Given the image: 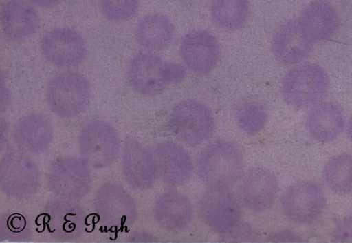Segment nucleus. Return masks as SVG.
<instances>
[{
    "mask_svg": "<svg viewBox=\"0 0 352 243\" xmlns=\"http://www.w3.org/2000/svg\"><path fill=\"white\" fill-rule=\"evenodd\" d=\"M90 87L87 78L76 72L60 74L50 83L47 100L58 114L70 116L82 111L87 105Z\"/></svg>",
    "mask_w": 352,
    "mask_h": 243,
    "instance_id": "4",
    "label": "nucleus"
},
{
    "mask_svg": "<svg viewBox=\"0 0 352 243\" xmlns=\"http://www.w3.org/2000/svg\"><path fill=\"white\" fill-rule=\"evenodd\" d=\"M156 218L160 224L171 231L184 230L192 218V204L182 193L170 191L162 195L155 208Z\"/></svg>",
    "mask_w": 352,
    "mask_h": 243,
    "instance_id": "15",
    "label": "nucleus"
},
{
    "mask_svg": "<svg viewBox=\"0 0 352 243\" xmlns=\"http://www.w3.org/2000/svg\"><path fill=\"white\" fill-rule=\"evenodd\" d=\"M312 41L298 20L283 25L274 34L272 52L276 59L284 65H294L309 55Z\"/></svg>",
    "mask_w": 352,
    "mask_h": 243,
    "instance_id": "11",
    "label": "nucleus"
},
{
    "mask_svg": "<svg viewBox=\"0 0 352 243\" xmlns=\"http://www.w3.org/2000/svg\"><path fill=\"white\" fill-rule=\"evenodd\" d=\"M329 77L317 64L307 63L292 69L283 79L282 94L291 106L302 108L320 101L329 89Z\"/></svg>",
    "mask_w": 352,
    "mask_h": 243,
    "instance_id": "2",
    "label": "nucleus"
},
{
    "mask_svg": "<svg viewBox=\"0 0 352 243\" xmlns=\"http://www.w3.org/2000/svg\"><path fill=\"white\" fill-rule=\"evenodd\" d=\"M180 54L189 69L203 74L216 65L220 56V47L217 39L209 32L194 30L182 39Z\"/></svg>",
    "mask_w": 352,
    "mask_h": 243,
    "instance_id": "8",
    "label": "nucleus"
},
{
    "mask_svg": "<svg viewBox=\"0 0 352 243\" xmlns=\"http://www.w3.org/2000/svg\"><path fill=\"white\" fill-rule=\"evenodd\" d=\"M236 120L244 131L256 134L265 126L267 115L261 105L254 103H246L236 109Z\"/></svg>",
    "mask_w": 352,
    "mask_h": 243,
    "instance_id": "20",
    "label": "nucleus"
},
{
    "mask_svg": "<svg viewBox=\"0 0 352 243\" xmlns=\"http://www.w3.org/2000/svg\"><path fill=\"white\" fill-rule=\"evenodd\" d=\"M312 43L331 39L339 27V17L334 8L323 0L309 3L298 19Z\"/></svg>",
    "mask_w": 352,
    "mask_h": 243,
    "instance_id": "12",
    "label": "nucleus"
},
{
    "mask_svg": "<svg viewBox=\"0 0 352 243\" xmlns=\"http://www.w3.org/2000/svg\"><path fill=\"white\" fill-rule=\"evenodd\" d=\"M243 167L241 150L227 141H218L208 146L197 162L198 174L210 188H228L241 178Z\"/></svg>",
    "mask_w": 352,
    "mask_h": 243,
    "instance_id": "1",
    "label": "nucleus"
},
{
    "mask_svg": "<svg viewBox=\"0 0 352 243\" xmlns=\"http://www.w3.org/2000/svg\"><path fill=\"white\" fill-rule=\"evenodd\" d=\"M336 237L340 241H352V217L346 218L338 226Z\"/></svg>",
    "mask_w": 352,
    "mask_h": 243,
    "instance_id": "23",
    "label": "nucleus"
},
{
    "mask_svg": "<svg viewBox=\"0 0 352 243\" xmlns=\"http://www.w3.org/2000/svg\"><path fill=\"white\" fill-rule=\"evenodd\" d=\"M347 134L350 140L352 142V116L349 119L347 125Z\"/></svg>",
    "mask_w": 352,
    "mask_h": 243,
    "instance_id": "25",
    "label": "nucleus"
},
{
    "mask_svg": "<svg viewBox=\"0 0 352 243\" xmlns=\"http://www.w3.org/2000/svg\"><path fill=\"white\" fill-rule=\"evenodd\" d=\"M41 50L47 60L60 67L80 65L87 54V45L81 35L65 27L46 33L41 41Z\"/></svg>",
    "mask_w": 352,
    "mask_h": 243,
    "instance_id": "6",
    "label": "nucleus"
},
{
    "mask_svg": "<svg viewBox=\"0 0 352 243\" xmlns=\"http://www.w3.org/2000/svg\"><path fill=\"white\" fill-rule=\"evenodd\" d=\"M140 0H101L100 7L103 15L113 21H123L133 17Z\"/></svg>",
    "mask_w": 352,
    "mask_h": 243,
    "instance_id": "21",
    "label": "nucleus"
},
{
    "mask_svg": "<svg viewBox=\"0 0 352 243\" xmlns=\"http://www.w3.org/2000/svg\"><path fill=\"white\" fill-rule=\"evenodd\" d=\"M200 213L212 230L226 233L236 226L240 207L236 196L228 188H210L201 200Z\"/></svg>",
    "mask_w": 352,
    "mask_h": 243,
    "instance_id": "7",
    "label": "nucleus"
},
{
    "mask_svg": "<svg viewBox=\"0 0 352 243\" xmlns=\"http://www.w3.org/2000/svg\"><path fill=\"white\" fill-rule=\"evenodd\" d=\"M170 126L181 141L188 145H197L212 134L214 120L206 105L197 101L186 100L173 109Z\"/></svg>",
    "mask_w": 352,
    "mask_h": 243,
    "instance_id": "3",
    "label": "nucleus"
},
{
    "mask_svg": "<svg viewBox=\"0 0 352 243\" xmlns=\"http://www.w3.org/2000/svg\"><path fill=\"white\" fill-rule=\"evenodd\" d=\"M276 177L270 171L256 167L250 170L239 185L241 202L250 209L262 211L270 209L278 193Z\"/></svg>",
    "mask_w": 352,
    "mask_h": 243,
    "instance_id": "10",
    "label": "nucleus"
},
{
    "mask_svg": "<svg viewBox=\"0 0 352 243\" xmlns=\"http://www.w3.org/2000/svg\"><path fill=\"white\" fill-rule=\"evenodd\" d=\"M1 21L3 32L8 37L22 39L35 32L38 17L30 4L21 0H11L2 8Z\"/></svg>",
    "mask_w": 352,
    "mask_h": 243,
    "instance_id": "16",
    "label": "nucleus"
},
{
    "mask_svg": "<svg viewBox=\"0 0 352 243\" xmlns=\"http://www.w3.org/2000/svg\"><path fill=\"white\" fill-rule=\"evenodd\" d=\"M127 73L131 85L142 94H156L169 84L166 62L152 52L137 54L131 61Z\"/></svg>",
    "mask_w": 352,
    "mask_h": 243,
    "instance_id": "9",
    "label": "nucleus"
},
{
    "mask_svg": "<svg viewBox=\"0 0 352 243\" xmlns=\"http://www.w3.org/2000/svg\"><path fill=\"white\" fill-rule=\"evenodd\" d=\"M35 5L43 7L50 8L58 4L60 0H30Z\"/></svg>",
    "mask_w": 352,
    "mask_h": 243,
    "instance_id": "24",
    "label": "nucleus"
},
{
    "mask_svg": "<svg viewBox=\"0 0 352 243\" xmlns=\"http://www.w3.org/2000/svg\"><path fill=\"white\" fill-rule=\"evenodd\" d=\"M323 179L334 192L348 193L352 191V155L340 154L331 158L325 165Z\"/></svg>",
    "mask_w": 352,
    "mask_h": 243,
    "instance_id": "18",
    "label": "nucleus"
},
{
    "mask_svg": "<svg viewBox=\"0 0 352 243\" xmlns=\"http://www.w3.org/2000/svg\"><path fill=\"white\" fill-rule=\"evenodd\" d=\"M306 127L310 136L320 142L334 140L344 127V116L341 107L333 102L316 106L309 113Z\"/></svg>",
    "mask_w": 352,
    "mask_h": 243,
    "instance_id": "14",
    "label": "nucleus"
},
{
    "mask_svg": "<svg viewBox=\"0 0 352 243\" xmlns=\"http://www.w3.org/2000/svg\"><path fill=\"white\" fill-rule=\"evenodd\" d=\"M249 13L248 0H213L211 16L219 27L234 30L241 27Z\"/></svg>",
    "mask_w": 352,
    "mask_h": 243,
    "instance_id": "19",
    "label": "nucleus"
},
{
    "mask_svg": "<svg viewBox=\"0 0 352 243\" xmlns=\"http://www.w3.org/2000/svg\"><path fill=\"white\" fill-rule=\"evenodd\" d=\"M173 36L170 21L162 14H150L143 18L135 30L138 43L148 50H160L166 47Z\"/></svg>",
    "mask_w": 352,
    "mask_h": 243,
    "instance_id": "17",
    "label": "nucleus"
},
{
    "mask_svg": "<svg viewBox=\"0 0 352 243\" xmlns=\"http://www.w3.org/2000/svg\"><path fill=\"white\" fill-rule=\"evenodd\" d=\"M325 202L322 187L313 181H302L290 186L281 198L285 214L300 224L315 221L322 213Z\"/></svg>",
    "mask_w": 352,
    "mask_h": 243,
    "instance_id": "5",
    "label": "nucleus"
},
{
    "mask_svg": "<svg viewBox=\"0 0 352 243\" xmlns=\"http://www.w3.org/2000/svg\"><path fill=\"white\" fill-rule=\"evenodd\" d=\"M185 70L179 64L166 62V76L168 83L180 82L185 77Z\"/></svg>",
    "mask_w": 352,
    "mask_h": 243,
    "instance_id": "22",
    "label": "nucleus"
},
{
    "mask_svg": "<svg viewBox=\"0 0 352 243\" xmlns=\"http://www.w3.org/2000/svg\"><path fill=\"white\" fill-rule=\"evenodd\" d=\"M155 162L162 180L170 185H179L191 176L193 165L188 154L179 145L164 142L156 149Z\"/></svg>",
    "mask_w": 352,
    "mask_h": 243,
    "instance_id": "13",
    "label": "nucleus"
}]
</instances>
